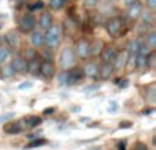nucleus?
<instances>
[{
	"label": "nucleus",
	"instance_id": "nucleus-38",
	"mask_svg": "<svg viewBox=\"0 0 156 150\" xmlns=\"http://www.w3.org/2000/svg\"><path fill=\"white\" fill-rule=\"evenodd\" d=\"M96 90H99V85H88V87H85L83 88V92H89V91H96Z\"/></svg>",
	"mask_w": 156,
	"mask_h": 150
},
{
	"label": "nucleus",
	"instance_id": "nucleus-34",
	"mask_svg": "<svg viewBox=\"0 0 156 150\" xmlns=\"http://www.w3.org/2000/svg\"><path fill=\"white\" fill-rule=\"evenodd\" d=\"M23 55H25V58H23L25 61L33 59V58H36V51H34V50H32V48H30V50H26Z\"/></svg>",
	"mask_w": 156,
	"mask_h": 150
},
{
	"label": "nucleus",
	"instance_id": "nucleus-5",
	"mask_svg": "<svg viewBox=\"0 0 156 150\" xmlns=\"http://www.w3.org/2000/svg\"><path fill=\"white\" fill-rule=\"evenodd\" d=\"M141 13H143V6H141V3L138 2V0H136V2L129 4L126 15H127V18H130V19H137L138 17L141 15Z\"/></svg>",
	"mask_w": 156,
	"mask_h": 150
},
{
	"label": "nucleus",
	"instance_id": "nucleus-23",
	"mask_svg": "<svg viewBox=\"0 0 156 150\" xmlns=\"http://www.w3.org/2000/svg\"><path fill=\"white\" fill-rule=\"evenodd\" d=\"M136 66L140 69L145 68L147 66V55L143 54H136Z\"/></svg>",
	"mask_w": 156,
	"mask_h": 150
},
{
	"label": "nucleus",
	"instance_id": "nucleus-9",
	"mask_svg": "<svg viewBox=\"0 0 156 150\" xmlns=\"http://www.w3.org/2000/svg\"><path fill=\"white\" fill-rule=\"evenodd\" d=\"M83 77V72L82 69H78V68H73L67 72V84L69 85H74L77 83H80Z\"/></svg>",
	"mask_w": 156,
	"mask_h": 150
},
{
	"label": "nucleus",
	"instance_id": "nucleus-15",
	"mask_svg": "<svg viewBox=\"0 0 156 150\" xmlns=\"http://www.w3.org/2000/svg\"><path fill=\"white\" fill-rule=\"evenodd\" d=\"M51 25H52V15L49 13H43L40 15V18H38V26L45 30V29H48Z\"/></svg>",
	"mask_w": 156,
	"mask_h": 150
},
{
	"label": "nucleus",
	"instance_id": "nucleus-7",
	"mask_svg": "<svg viewBox=\"0 0 156 150\" xmlns=\"http://www.w3.org/2000/svg\"><path fill=\"white\" fill-rule=\"evenodd\" d=\"M38 73L41 74L45 79H51L55 74V66L51 61H44V62H40V70Z\"/></svg>",
	"mask_w": 156,
	"mask_h": 150
},
{
	"label": "nucleus",
	"instance_id": "nucleus-27",
	"mask_svg": "<svg viewBox=\"0 0 156 150\" xmlns=\"http://www.w3.org/2000/svg\"><path fill=\"white\" fill-rule=\"evenodd\" d=\"M155 62H156V55H155L154 50H152V51L147 55V66H148L149 69H154L155 68Z\"/></svg>",
	"mask_w": 156,
	"mask_h": 150
},
{
	"label": "nucleus",
	"instance_id": "nucleus-26",
	"mask_svg": "<svg viewBox=\"0 0 156 150\" xmlns=\"http://www.w3.org/2000/svg\"><path fill=\"white\" fill-rule=\"evenodd\" d=\"M101 52V43L96 41L93 44H89V54H100Z\"/></svg>",
	"mask_w": 156,
	"mask_h": 150
},
{
	"label": "nucleus",
	"instance_id": "nucleus-41",
	"mask_svg": "<svg viewBox=\"0 0 156 150\" xmlns=\"http://www.w3.org/2000/svg\"><path fill=\"white\" fill-rule=\"evenodd\" d=\"M130 127H132L130 121H122V123L119 124V128H130Z\"/></svg>",
	"mask_w": 156,
	"mask_h": 150
},
{
	"label": "nucleus",
	"instance_id": "nucleus-1",
	"mask_svg": "<svg viewBox=\"0 0 156 150\" xmlns=\"http://www.w3.org/2000/svg\"><path fill=\"white\" fill-rule=\"evenodd\" d=\"M62 39V26L60 25H51L44 33V44L48 47H56Z\"/></svg>",
	"mask_w": 156,
	"mask_h": 150
},
{
	"label": "nucleus",
	"instance_id": "nucleus-47",
	"mask_svg": "<svg viewBox=\"0 0 156 150\" xmlns=\"http://www.w3.org/2000/svg\"><path fill=\"white\" fill-rule=\"evenodd\" d=\"M133 2H136V0H125V3H126V4H130V3H133Z\"/></svg>",
	"mask_w": 156,
	"mask_h": 150
},
{
	"label": "nucleus",
	"instance_id": "nucleus-39",
	"mask_svg": "<svg viewBox=\"0 0 156 150\" xmlns=\"http://www.w3.org/2000/svg\"><path fill=\"white\" fill-rule=\"evenodd\" d=\"M147 6L149 10H155L156 8V0H147Z\"/></svg>",
	"mask_w": 156,
	"mask_h": 150
},
{
	"label": "nucleus",
	"instance_id": "nucleus-16",
	"mask_svg": "<svg viewBox=\"0 0 156 150\" xmlns=\"http://www.w3.org/2000/svg\"><path fill=\"white\" fill-rule=\"evenodd\" d=\"M100 54H101L103 62H111L112 63L114 58H115V55H116V51H115V48H112V47H108V48L103 50Z\"/></svg>",
	"mask_w": 156,
	"mask_h": 150
},
{
	"label": "nucleus",
	"instance_id": "nucleus-12",
	"mask_svg": "<svg viewBox=\"0 0 156 150\" xmlns=\"http://www.w3.org/2000/svg\"><path fill=\"white\" fill-rule=\"evenodd\" d=\"M112 72H114L112 63H111V62H103L101 68L99 69V73H97V74L100 76V79L107 80V79H110V77H111Z\"/></svg>",
	"mask_w": 156,
	"mask_h": 150
},
{
	"label": "nucleus",
	"instance_id": "nucleus-25",
	"mask_svg": "<svg viewBox=\"0 0 156 150\" xmlns=\"http://www.w3.org/2000/svg\"><path fill=\"white\" fill-rule=\"evenodd\" d=\"M66 4V0H49V7L52 8V10H60V8H63Z\"/></svg>",
	"mask_w": 156,
	"mask_h": 150
},
{
	"label": "nucleus",
	"instance_id": "nucleus-18",
	"mask_svg": "<svg viewBox=\"0 0 156 150\" xmlns=\"http://www.w3.org/2000/svg\"><path fill=\"white\" fill-rule=\"evenodd\" d=\"M26 70L32 74H37L38 70H40V61H38L37 58L26 61Z\"/></svg>",
	"mask_w": 156,
	"mask_h": 150
},
{
	"label": "nucleus",
	"instance_id": "nucleus-35",
	"mask_svg": "<svg viewBox=\"0 0 156 150\" xmlns=\"http://www.w3.org/2000/svg\"><path fill=\"white\" fill-rule=\"evenodd\" d=\"M32 87H33V83H30V81H25L18 85L19 90H27V88H32Z\"/></svg>",
	"mask_w": 156,
	"mask_h": 150
},
{
	"label": "nucleus",
	"instance_id": "nucleus-44",
	"mask_svg": "<svg viewBox=\"0 0 156 150\" xmlns=\"http://www.w3.org/2000/svg\"><path fill=\"white\" fill-rule=\"evenodd\" d=\"M54 107H49V109H45L44 110V114H49V113H54Z\"/></svg>",
	"mask_w": 156,
	"mask_h": 150
},
{
	"label": "nucleus",
	"instance_id": "nucleus-13",
	"mask_svg": "<svg viewBox=\"0 0 156 150\" xmlns=\"http://www.w3.org/2000/svg\"><path fill=\"white\" fill-rule=\"evenodd\" d=\"M4 39L11 48H18L19 47V36H18V33L14 32V30H10V32L5 33Z\"/></svg>",
	"mask_w": 156,
	"mask_h": 150
},
{
	"label": "nucleus",
	"instance_id": "nucleus-46",
	"mask_svg": "<svg viewBox=\"0 0 156 150\" xmlns=\"http://www.w3.org/2000/svg\"><path fill=\"white\" fill-rule=\"evenodd\" d=\"M119 150H125V143H119Z\"/></svg>",
	"mask_w": 156,
	"mask_h": 150
},
{
	"label": "nucleus",
	"instance_id": "nucleus-6",
	"mask_svg": "<svg viewBox=\"0 0 156 150\" xmlns=\"http://www.w3.org/2000/svg\"><path fill=\"white\" fill-rule=\"evenodd\" d=\"M127 55L129 52L127 51H119L116 52L115 58L112 61V66H114V70H121L126 66V62H127Z\"/></svg>",
	"mask_w": 156,
	"mask_h": 150
},
{
	"label": "nucleus",
	"instance_id": "nucleus-20",
	"mask_svg": "<svg viewBox=\"0 0 156 150\" xmlns=\"http://www.w3.org/2000/svg\"><path fill=\"white\" fill-rule=\"evenodd\" d=\"M45 143H47V141H45V139H43V138H33V139L26 145V149L41 148V146H44Z\"/></svg>",
	"mask_w": 156,
	"mask_h": 150
},
{
	"label": "nucleus",
	"instance_id": "nucleus-36",
	"mask_svg": "<svg viewBox=\"0 0 156 150\" xmlns=\"http://www.w3.org/2000/svg\"><path fill=\"white\" fill-rule=\"evenodd\" d=\"M133 150H148V148H147L145 143H143V142H137V143L134 145V148H133Z\"/></svg>",
	"mask_w": 156,
	"mask_h": 150
},
{
	"label": "nucleus",
	"instance_id": "nucleus-32",
	"mask_svg": "<svg viewBox=\"0 0 156 150\" xmlns=\"http://www.w3.org/2000/svg\"><path fill=\"white\" fill-rule=\"evenodd\" d=\"M14 116H15V113H12V112H8V113H5V114H0V124L12 120Z\"/></svg>",
	"mask_w": 156,
	"mask_h": 150
},
{
	"label": "nucleus",
	"instance_id": "nucleus-11",
	"mask_svg": "<svg viewBox=\"0 0 156 150\" xmlns=\"http://www.w3.org/2000/svg\"><path fill=\"white\" fill-rule=\"evenodd\" d=\"M11 68L14 69V72H18V73H23L26 72V61L21 57H15L11 59Z\"/></svg>",
	"mask_w": 156,
	"mask_h": 150
},
{
	"label": "nucleus",
	"instance_id": "nucleus-37",
	"mask_svg": "<svg viewBox=\"0 0 156 150\" xmlns=\"http://www.w3.org/2000/svg\"><path fill=\"white\" fill-rule=\"evenodd\" d=\"M141 15H143V21L145 22V24H151L152 22V15L149 13H145V14L141 13Z\"/></svg>",
	"mask_w": 156,
	"mask_h": 150
},
{
	"label": "nucleus",
	"instance_id": "nucleus-50",
	"mask_svg": "<svg viewBox=\"0 0 156 150\" xmlns=\"http://www.w3.org/2000/svg\"><path fill=\"white\" fill-rule=\"evenodd\" d=\"M2 40H3V39H2V37H0V46H2Z\"/></svg>",
	"mask_w": 156,
	"mask_h": 150
},
{
	"label": "nucleus",
	"instance_id": "nucleus-48",
	"mask_svg": "<svg viewBox=\"0 0 156 150\" xmlns=\"http://www.w3.org/2000/svg\"><path fill=\"white\" fill-rule=\"evenodd\" d=\"M92 150H101L100 148H94V149H92Z\"/></svg>",
	"mask_w": 156,
	"mask_h": 150
},
{
	"label": "nucleus",
	"instance_id": "nucleus-29",
	"mask_svg": "<svg viewBox=\"0 0 156 150\" xmlns=\"http://www.w3.org/2000/svg\"><path fill=\"white\" fill-rule=\"evenodd\" d=\"M67 84V72H62L58 74V85H66Z\"/></svg>",
	"mask_w": 156,
	"mask_h": 150
},
{
	"label": "nucleus",
	"instance_id": "nucleus-43",
	"mask_svg": "<svg viewBox=\"0 0 156 150\" xmlns=\"http://www.w3.org/2000/svg\"><path fill=\"white\" fill-rule=\"evenodd\" d=\"M97 2H99V0H85V3L88 6H96Z\"/></svg>",
	"mask_w": 156,
	"mask_h": 150
},
{
	"label": "nucleus",
	"instance_id": "nucleus-19",
	"mask_svg": "<svg viewBox=\"0 0 156 150\" xmlns=\"http://www.w3.org/2000/svg\"><path fill=\"white\" fill-rule=\"evenodd\" d=\"M22 131V127L19 123H8L7 126H4V132L8 135H16Z\"/></svg>",
	"mask_w": 156,
	"mask_h": 150
},
{
	"label": "nucleus",
	"instance_id": "nucleus-49",
	"mask_svg": "<svg viewBox=\"0 0 156 150\" xmlns=\"http://www.w3.org/2000/svg\"><path fill=\"white\" fill-rule=\"evenodd\" d=\"M103 2H112V0H103Z\"/></svg>",
	"mask_w": 156,
	"mask_h": 150
},
{
	"label": "nucleus",
	"instance_id": "nucleus-28",
	"mask_svg": "<svg viewBox=\"0 0 156 150\" xmlns=\"http://www.w3.org/2000/svg\"><path fill=\"white\" fill-rule=\"evenodd\" d=\"M151 51H152V50L149 48V46H148V44H147V43H143V41H140V48H138V52H137V54L148 55Z\"/></svg>",
	"mask_w": 156,
	"mask_h": 150
},
{
	"label": "nucleus",
	"instance_id": "nucleus-24",
	"mask_svg": "<svg viewBox=\"0 0 156 150\" xmlns=\"http://www.w3.org/2000/svg\"><path fill=\"white\" fill-rule=\"evenodd\" d=\"M147 44L149 46L151 50L156 48V33L155 32H151V33L147 35Z\"/></svg>",
	"mask_w": 156,
	"mask_h": 150
},
{
	"label": "nucleus",
	"instance_id": "nucleus-3",
	"mask_svg": "<svg viewBox=\"0 0 156 150\" xmlns=\"http://www.w3.org/2000/svg\"><path fill=\"white\" fill-rule=\"evenodd\" d=\"M122 26H123V24H122L121 18H116V17L110 18L107 21V24H105L107 33L111 36V37H118V36L122 33Z\"/></svg>",
	"mask_w": 156,
	"mask_h": 150
},
{
	"label": "nucleus",
	"instance_id": "nucleus-33",
	"mask_svg": "<svg viewBox=\"0 0 156 150\" xmlns=\"http://www.w3.org/2000/svg\"><path fill=\"white\" fill-rule=\"evenodd\" d=\"M107 110L110 113H115L116 110H118V102H116V101H108Z\"/></svg>",
	"mask_w": 156,
	"mask_h": 150
},
{
	"label": "nucleus",
	"instance_id": "nucleus-10",
	"mask_svg": "<svg viewBox=\"0 0 156 150\" xmlns=\"http://www.w3.org/2000/svg\"><path fill=\"white\" fill-rule=\"evenodd\" d=\"M41 117H38V116H29V117L26 118H22L21 121H19V124H21L22 128H36V127H38L41 124Z\"/></svg>",
	"mask_w": 156,
	"mask_h": 150
},
{
	"label": "nucleus",
	"instance_id": "nucleus-40",
	"mask_svg": "<svg viewBox=\"0 0 156 150\" xmlns=\"http://www.w3.org/2000/svg\"><path fill=\"white\" fill-rule=\"evenodd\" d=\"M41 55L45 58V61H51L52 59V54H51V52H48L47 50H44V51L41 52Z\"/></svg>",
	"mask_w": 156,
	"mask_h": 150
},
{
	"label": "nucleus",
	"instance_id": "nucleus-21",
	"mask_svg": "<svg viewBox=\"0 0 156 150\" xmlns=\"http://www.w3.org/2000/svg\"><path fill=\"white\" fill-rule=\"evenodd\" d=\"M138 48H140V40H138V39L130 40L129 44H127V52H129V54H137Z\"/></svg>",
	"mask_w": 156,
	"mask_h": 150
},
{
	"label": "nucleus",
	"instance_id": "nucleus-14",
	"mask_svg": "<svg viewBox=\"0 0 156 150\" xmlns=\"http://www.w3.org/2000/svg\"><path fill=\"white\" fill-rule=\"evenodd\" d=\"M30 44H32L33 47L44 46V33L38 32V30H32V35H30Z\"/></svg>",
	"mask_w": 156,
	"mask_h": 150
},
{
	"label": "nucleus",
	"instance_id": "nucleus-2",
	"mask_svg": "<svg viewBox=\"0 0 156 150\" xmlns=\"http://www.w3.org/2000/svg\"><path fill=\"white\" fill-rule=\"evenodd\" d=\"M18 26L21 29V32L29 33L32 30H34L36 28V19L32 14H23L18 18Z\"/></svg>",
	"mask_w": 156,
	"mask_h": 150
},
{
	"label": "nucleus",
	"instance_id": "nucleus-42",
	"mask_svg": "<svg viewBox=\"0 0 156 150\" xmlns=\"http://www.w3.org/2000/svg\"><path fill=\"white\" fill-rule=\"evenodd\" d=\"M121 81L122 83H116V84H118L119 85V87H121V88H123V87H127V84H129V80H127V79H125V80H121Z\"/></svg>",
	"mask_w": 156,
	"mask_h": 150
},
{
	"label": "nucleus",
	"instance_id": "nucleus-17",
	"mask_svg": "<svg viewBox=\"0 0 156 150\" xmlns=\"http://www.w3.org/2000/svg\"><path fill=\"white\" fill-rule=\"evenodd\" d=\"M82 72H83V76H86V77H96L97 73H99V68H97L94 63L89 62L83 66Z\"/></svg>",
	"mask_w": 156,
	"mask_h": 150
},
{
	"label": "nucleus",
	"instance_id": "nucleus-30",
	"mask_svg": "<svg viewBox=\"0 0 156 150\" xmlns=\"http://www.w3.org/2000/svg\"><path fill=\"white\" fill-rule=\"evenodd\" d=\"M14 73H15V72H14V69L11 68V65H7L2 69V76L3 77H11Z\"/></svg>",
	"mask_w": 156,
	"mask_h": 150
},
{
	"label": "nucleus",
	"instance_id": "nucleus-8",
	"mask_svg": "<svg viewBox=\"0 0 156 150\" xmlns=\"http://www.w3.org/2000/svg\"><path fill=\"white\" fill-rule=\"evenodd\" d=\"M74 54L77 55L78 58H86L89 55V43L86 40H80L76 43V47H74Z\"/></svg>",
	"mask_w": 156,
	"mask_h": 150
},
{
	"label": "nucleus",
	"instance_id": "nucleus-31",
	"mask_svg": "<svg viewBox=\"0 0 156 150\" xmlns=\"http://www.w3.org/2000/svg\"><path fill=\"white\" fill-rule=\"evenodd\" d=\"M43 7H44V3L41 2V0H36V2H33L32 4L29 6V10L30 11H36V10H41Z\"/></svg>",
	"mask_w": 156,
	"mask_h": 150
},
{
	"label": "nucleus",
	"instance_id": "nucleus-45",
	"mask_svg": "<svg viewBox=\"0 0 156 150\" xmlns=\"http://www.w3.org/2000/svg\"><path fill=\"white\" fill-rule=\"evenodd\" d=\"M154 112V109H147V110H144V114H148V113H152Z\"/></svg>",
	"mask_w": 156,
	"mask_h": 150
},
{
	"label": "nucleus",
	"instance_id": "nucleus-22",
	"mask_svg": "<svg viewBox=\"0 0 156 150\" xmlns=\"http://www.w3.org/2000/svg\"><path fill=\"white\" fill-rule=\"evenodd\" d=\"M11 52H10V48L5 46H0V63L5 62V61L10 58Z\"/></svg>",
	"mask_w": 156,
	"mask_h": 150
},
{
	"label": "nucleus",
	"instance_id": "nucleus-4",
	"mask_svg": "<svg viewBox=\"0 0 156 150\" xmlns=\"http://www.w3.org/2000/svg\"><path fill=\"white\" fill-rule=\"evenodd\" d=\"M60 66H62L63 69H69L71 68V66L74 65V52L71 48H69V47H66V48L62 50V52H60Z\"/></svg>",
	"mask_w": 156,
	"mask_h": 150
}]
</instances>
